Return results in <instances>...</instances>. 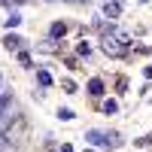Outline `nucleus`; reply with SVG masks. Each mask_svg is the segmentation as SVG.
Returning <instances> with one entry per match:
<instances>
[{
	"mask_svg": "<svg viewBox=\"0 0 152 152\" xmlns=\"http://www.w3.org/2000/svg\"><path fill=\"white\" fill-rule=\"evenodd\" d=\"M88 94H104V82H100V79H91V82H88Z\"/></svg>",
	"mask_w": 152,
	"mask_h": 152,
	"instance_id": "obj_1",
	"label": "nucleus"
},
{
	"mask_svg": "<svg viewBox=\"0 0 152 152\" xmlns=\"http://www.w3.org/2000/svg\"><path fill=\"white\" fill-rule=\"evenodd\" d=\"M3 43H6V49H18V46H21V40H18L15 34H9L6 40H3Z\"/></svg>",
	"mask_w": 152,
	"mask_h": 152,
	"instance_id": "obj_2",
	"label": "nucleus"
},
{
	"mask_svg": "<svg viewBox=\"0 0 152 152\" xmlns=\"http://www.w3.org/2000/svg\"><path fill=\"white\" fill-rule=\"evenodd\" d=\"M88 140H91V143H97V146H100V143H107V137L100 134V131H91V134H88Z\"/></svg>",
	"mask_w": 152,
	"mask_h": 152,
	"instance_id": "obj_3",
	"label": "nucleus"
},
{
	"mask_svg": "<svg viewBox=\"0 0 152 152\" xmlns=\"http://www.w3.org/2000/svg\"><path fill=\"white\" fill-rule=\"evenodd\" d=\"M64 31H67L64 24H52V37H64Z\"/></svg>",
	"mask_w": 152,
	"mask_h": 152,
	"instance_id": "obj_5",
	"label": "nucleus"
},
{
	"mask_svg": "<svg viewBox=\"0 0 152 152\" xmlns=\"http://www.w3.org/2000/svg\"><path fill=\"white\" fill-rule=\"evenodd\" d=\"M18 21H21V15H18V12H12V15L6 18V24H9V28H15V24H18Z\"/></svg>",
	"mask_w": 152,
	"mask_h": 152,
	"instance_id": "obj_4",
	"label": "nucleus"
},
{
	"mask_svg": "<svg viewBox=\"0 0 152 152\" xmlns=\"http://www.w3.org/2000/svg\"><path fill=\"white\" fill-rule=\"evenodd\" d=\"M104 110H107V113H116V110H119V104H116V100H107Z\"/></svg>",
	"mask_w": 152,
	"mask_h": 152,
	"instance_id": "obj_6",
	"label": "nucleus"
},
{
	"mask_svg": "<svg viewBox=\"0 0 152 152\" xmlns=\"http://www.w3.org/2000/svg\"><path fill=\"white\" fill-rule=\"evenodd\" d=\"M40 82H43V85H52V76H49V73H43V70H40Z\"/></svg>",
	"mask_w": 152,
	"mask_h": 152,
	"instance_id": "obj_8",
	"label": "nucleus"
},
{
	"mask_svg": "<svg viewBox=\"0 0 152 152\" xmlns=\"http://www.w3.org/2000/svg\"><path fill=\"white\" fill-rule=\"evenodd\" d=\"M137 143H140V146H149V143H152V134H146L143 140H137Z\"/></svg>",
	"mask_w": 152,
	"mask_h": 152,
	"instance_id": "obj_9",
	"label": "nucleus"
},
{
	"mask_svg": "<svg viewBox=\"0 0 152 152\" xmlns=\"http://www.w3.org/2000/svg\"><path fill=\"white\" fill-rule=\"evenodd\" d=\"M58 116H61V119H64V122H67V119H73V110H67V107H64V110H61V113H58Z\"/></svg>",
	"mask_w": 152,
	"mask_h": 152,
	"instance_id": "obj_7",
	"label": "nucleus"
},
{
	"mask_svg": "<svg viewBox=\"0 0 152 152\" xmlns=\"http://www.w3.org/2000/svg\"><path fill=\"white\" fill-rule=\"evenodd\" d=\"M0 107H6V97H0Z\"/></svg>",
	"mask_w": 152,
	"mask_h": 152,
	"instance_id": "obj_10",
	"label": "nucleus"
},
{
	"mask_svg": "<svg viewBox=\"0 0 152 152\" xmlns=\"http://www.w3.org/2000/svg\"><path fill=\"white\" fill-rule=\"evenodd\" d=\"M0 110H3V107H0Z\"/></svg>",
	"mask_w": 152,
	"mask_h": 152,
	"instance_id": "obj_11",
	"label": "nucleus"
}]
</instances>
